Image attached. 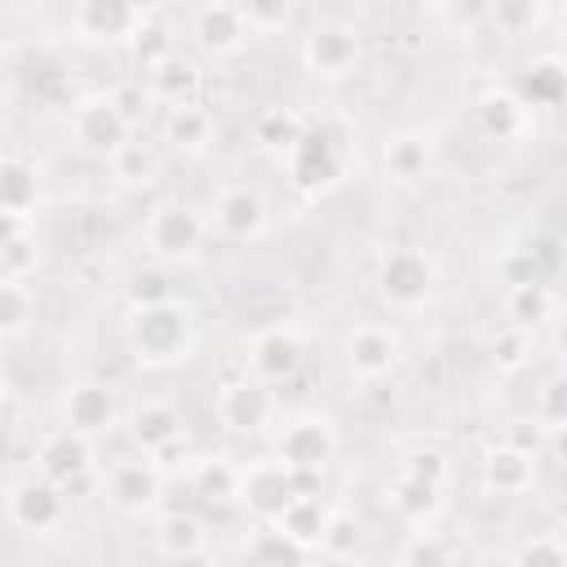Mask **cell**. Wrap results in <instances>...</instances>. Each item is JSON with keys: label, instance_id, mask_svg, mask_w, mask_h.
I'll return each instance as SVG.
<instances>
[{"label": "cell", "instance_id": "cell-51", "mask_svg": "<svg viewBox=\"0 0 567 567\" xmlns=\"http://www.w3.org/2000/svg\"><path fill=\"white\" fill-rule=\"evenodd\" d=\"M558 35H563V40H567V4H563V9H558Z\"/></svg>", "mask_w": 567, "mask_h": 567}, {"label": "cell", "instance_id": "cell-28", "mask_svg": "<svg viewBox=\"0 0 567 567\" xmlns=\"http://www.w3.org/2000/svg\"><path fill=\"white\" fill-rule=\"evenodd\" d=\"M239 478H244V465H235L230 456H199L190 483H195V496L204 505H235L239 501Z\"/></svg>", "mask_w": 567, "mask_h": 567}, {"label": "cell", "instance_id": "cell-5", "mask_svg": "<svg viewBox=\"0 0 567 567\" xmlns=\"http://www.w3.org/2000/svg\"><path fill=\"white\" fill-rule=\"evenodd\" d=\"M208 230H213V226H208L190 204L168 199V204L151 208L142 235H146V248H151L155 261H190V257H199Z\"/></svg>", "mask_w": 567, "mask_h": 567}, {"label": "cell", "instance_id": "cell-30", "mask_svg": "<svg viewBox=\"0 0 567 567\" xmlns=\"http://www.w3.org/2000/svg\"><path fill=\"white\" fill-rule=\"evenodd\" d=\"M301 133H306V120L292 106H266L252 124V142L266 155H279V159H288V151L301 142Z\"/></svg>", "mask_w": 567, "mask_h": 567}, {"label": "cell", "instance_id": "cell-26", "mask_svg": "<svg viewBox=\"0 0 567 567\" xmlns=\"http://www.w3.org/2000/svg\"><path fill=\"white\" fill-rule=\"evenodd\" d=\"M159 133H164V142L173 151H190L195 155V151H204L213 142V115L204 106H195V102H173L164 111Z\"/></svg>", "mask_w": 567, "mask_h": 567}, {"label": "cell", "instance_id": "cell-15", "mask_svg": "<svg viewBox=\"0 0 567 567\" xmlns=\"http://www.w3.org/2000/svg\"><path fill=\"white\" fill-rule=\"evenodd\" d=\"M399 359H403V341H399V332L390 323H359V328H350V337H346V363H350V372L359 381L390 377L399 368Z\"/></svg>", "mask_w": 567, "mask_h": 567}, {"label": "cell", "instance_id": "cell-36", "mask_svg": "<svg viewBox=\"0 0 567 567\" xmlns=\"http://www.w3.org/2000/svg\"><path fill=\"white\" fill-rule=\"evenodd\" d=\"M315 554H323V558H332V563L359 558V554H363V523H359L350 509H332Z\"/></svg>", "mask_w": 567, "mask_h": 567}, {"label": "cell", "instance_id": "cell-10", "mask_svg": "<svg viewBox=\"0 0 567 567\" xmlns=\"http://www.w3.org/2000/svg\"><path fill=\"white\" fill-rule=\"evenodd\" d=\"M301 62L315 80H346L363 62V40L346 22H319L301 40Z\"/></svg>", "mask_w": 567, "mask_h": 567}, {"label": "cell", "instance_id": "cell-21", "mask_svg": "<svg viewBox=\"0 0 567 567\" xmlns=\"http://www.w3.org/2000/svg\"><path fill=\"white\" fill-rule=\"evenodd\" d=\"M478 478H483V487H487L492 496H523V492H532V483H536V456H532V452H518L514 443L501 439L496 447L483 452Z\"/></svg>", "mask_w": 567, "mask_h": 567}, {"label": "cell", "instance_id": "cell-18", "mask_svg": "<svg viewBox=\"0 0 567 567\" xmlns=\"http://www.w3.org/2000/svg\"><path fill=\"white\" fill-rule=\"evenodd\" d=\"M137 27H142L137 0H80L75 4V35L80 40L111 44V40H128Z\"/></svg>", "mask_w": 567, "mask_h": 567}, {"label": "cell", "instance_id": "cell-16", "mask_svg": "<svg viewBox=\"0 0 567 567\" xmlns=\"http://www.w3.org/2000/svg\"><path fill=\"white\" fill-rule=\"evenodd\" d=\"M443 487H447L443 478H430V474H416V470L399 465V474L385 483V505L408 527H430L443 514Z\"/></svg>", "mask_w": 567, "mask_h": 567}, {"label": "cell", "instance_id": "cell-27", "mask_svg": "<svg viewBox=\"0 0 567 567\" xmlns=\"http://www.w3.org/2000/svg\"><path fill=\"white\" fill-rule=\"evenodd\" d=\"M527 106H563L567 102V62L563 58H536L514 89Z\"/></svg>", "mask_w": 567, "mask_h": 567}, {"label": "cell", "instance_id": "cell-20", "mask_svg": "<svg viewBox=\"0 0 567 567\" xmlns=\"http://www.w3.org/2000/svg\"><path fill=\"white\" fill-rule=\"evenodd\" d=\"M128 439L137 452H164L168 443L186 439V421H182V408L168 403V399H142L133 412H128Z\"/></svg>", "mask_w": 567, "mask_h": 567}, {"label": "cell", "instance_id": "cell-49", "mask_svg": "<svg viewBox=\"0 0 567 567\" xmlns=\"http://www.w3.org/2000/svg\"><path fill=\"white\" fill-rule=\"evenodd\" d=\"M545 447L554 452V461L567 465V425H549V443H545Z\"/></svg>", "mask_w": 567, "mask_h": 567}, {"label": "cell", "instance_id": "cell-12", "mask_svg": "<svg viewBox=\"0 0 567 567\" xmlns=\"http://www.w3.org/2000/svg\"><path fill=\"white\" fill-rule=\"evenodd\" d=\"M35 470L53 483H62L66 492H80L93 474V439L62 425V430H49L40 443H35Z\"/></svg>", "mask_w": 567, "mask_h": 567}, {"label": "cell", "instance_id": "cell-33", "mask_svg": "<svg viewBox=\"0 0 567 567\" xmlns=\"http://www.w3.org/2000/svg\"><path fill=\"white\" fill-rule=\"evenodd\" d=\"M523 124H527V102H523L518 93H487V97L478 102V128H483L487 137L509 142V137L523 133Z\"/></svg>", "mask_w": 567, "mask_h": 567}, {"label": "cell", "instance_id": "cell-8", "mask_svg": "<svg viewBox=\"0 0 567 567\" xmlns=\"http://www.w3.org/2000/svg\"><path fill=\"white\" fill-rule=\"evenodd\" d=\"M71 137L84 155H97V159H115V151H124L133 142V124L120 115V106L111 102V93H97V97H84L71 115Z\"/></svg>", "mask_w": 567, "mask_h": 567}, {"label": "cell", "instance_id": "cell-44", "mask_svg": "<svg viewBox=\"0 0 567 567\" xmlns=\"http://www.w3.org/2000/svg\"><path fill=\"white\" fill-rule=\"evenodd\" d=\"M496 275H501L505 288H514V284H536V279H545V266H540V252H532V248H509V252H501Z\"/></svg>", "mask_w": 567, "mask_h": 567}, {"label": "cell", "instance_id": "cell-1", "mask_svg": "<svg viewBox=\"0 0 567 567\" xmlns=\"http://www.w3.org/2000/svg\"><path fill=\"white\" fill-rule=\"evenodd\" d=\"M120 337H124V350L137 368H151V372L177 368L195 350V315L177 297L159 301V306H137L124 315Z\"/></svg>", "mask_w": 567, "mask_h": 567}, {"label": "cell", "instance_id": "cell-7", "mask_svg": "<svg viewBox=\"0 0 567 567\" xmlns=\"http://www.w3.org/2000/svg\"><path fill=\"white\" fill-rule=\"evenodd\" d=\"M337 443H341L337 439V425L328 416H319V412H306V416H292L279 430L275 456L288 470H297V474H323L332 465V456H337Z\"/></svg>", "mask_w": 567, "mask_h": 567}, {"label": "cell", "instance_id": "cell-3", "mask_svg": "<svg viewBox=\"0 0 567 567\" xmlns=\"http://www.w3.org/2000/svg\"><path fill=\"white\" fill-rule=\"evenodd\" d=\"M434 261L416 244H394L377 261V297L390 310H421L434 297Z\"/></svg>", "mask_w": 567, "mask_h": 567}, {"label": "cell", "instance_id": "cell-19", "mask_svg": "<svg viewBox=\"0 0 567 567\" xmlns=\"http://www.w3.org/2000/svg\"><path fill=\"white\" fill-rule=\"evenodd\" d=\"M190 35H195V44H199L204 53H213V58L235 53V49L248 40V22H244L239 0H208V4L195 13Z\"/></svg>", "mask_w": 567, "mask_h": 567}, {"label": "cell", "instance_id": "cell-32", "mask_svg": "<svg viewBox=\"0 0 567 567\" xmlns=\"http://www.w3.org/2000/svg\"><path fill=\"white\" fill-rule=\"evenodd\" d=\"M381 159L394 182H421L430 173V142L421 133H394L381 146Z\"/></svg>", "mask_w": 567, "mask_h": 567}, {"label": "cell", "instance_id": "cell-25", "mask_svg": "<svg viewBox=\"0 0 567 567\" xmlns=\"http://www.w3.org/2000/svg\"><path fill=\"white\" fill-rule=\"evenodd\" d=\"M315 549L301 545L297 536H288L279 523H257V532L244 540V558L248 563H266V567H297L306 563Z\"/></svg>", "mask_w": 567, "mask_h": 567}, {"label": "cell", "instance_id": "cell-35", "mask_svg": "<svg viewBox=\"0 0 567 567\" xmlns=\"http://www.w3.org/2000/svg\"><path fill=\"white\" fill-rule=\"evenodd\" d=\"M394 558H399L403 567H443V563H456V558H461V545H452L443 532L412 527Z\"/></svg>", "mask_w": 567, "mask_h": 567}, {"label": "cell", "instance_id": "cell-45", "mask_svg": "<svg viewBox=\"0 0 567 567\" xmlns=\"http://www.w3.org/2000/svg\"><path fill=\"white\" fill-rule=\"evenodd\" d=\"M536 416L545 425H567V363L554 377H545V385L536 394Z\"/></svg>", "mask_w": 567, "mask_h": 567}, {"label": "cell", "instance_id": "cell-46", "mask_svg": "<svg viewBox=\"0 0 567 567\" xmlns=\"http://www.w3.org/2000/svg\"><path fill=\"white\" fill-rule=\"evenodd\" d=\"M128 53H133L142 66H155L159 58L173 53V40H168V31H164L159 22H142V27L128 35Z\"/></svg>", "mask_w": 567, "mask_h": 567}, {"label": "cell", "instance_id": "cell-43", "mask_svg": "<svg viewBox=\"0 0 567 567\" xmlns=\"http://www.w3.org/2000/svg\"><path fill=\"white\" fill-rule=\"evenodd\" d=\"M239 9H244L248 31H261V35L284 31L292 22V0H239Z\"/></svg>", "mask_w": 567, "mask_h": 567}, {"label": "cell", "instance_id": "cell-23", "mask_svg": "<svg viewBox=\"0 0 567 567\" xmlns=\"http://www.w3.org/2000/svg\"><path fill=\"white\" fill-rule=\"evenodd\" d=\"M40 204V177H35V164L22 159V155H4L0 159V208L4 217H31Z\"/></svg>", "mask_w": 567, "mask_h": 567}, {"label": "cell", "instance_id": "cell-29", "mask_svg": "<svg viewBox=\"0 0 567 567\" xmlns=\"http://www.w3.org/2000/svg\"><path fill=\"white\" fill-rule=\"evenodd\" d=\"M501 310H505V323L536 332L540 323L554 319V292L545 288V279H536V284H514V288H505Z\"/></svg>", "mask_w": 567, "mask_h": 567}, {"label": "cell", "instance_id": "cell-34", "mask_svg": "<svg viewBox=\"0 0 567 567\" xmlns=\"http://www.w3.org/2000/svg\"><path fill=\"white\" fill-rule=\"evenodd\" d=\"M328 514H332V505H323L319 492H301L275 523H279L288 536H297L301 545L319 549V536H323V527H328Z\"/></svg>", "mask_w": 567, "mask_h": 567}, {"label": "cell", "instance_id": "cell-9", "mask_svg": "<svg viewBox=\"0 0 567 567\" xmlns=\"http://www.w3.org/2000/svg\"><path fill=\"white\" fill-rule=\"evenodd\" d=\"M297 496H301L297 474H292L279 456L244 465V478H239V505H244L257 523H275Z\"/></svg>", "mask_w": 567, "mask_h": 567}, {"label": "cell", "instance_id": "cell-42", "mask_svg": "<svg viewBox=\"0 0 567 567\" xmlns=\"http://www.w3.org/2000/svg\"><path fill=\"white\" fill-rule=\"evenodd\" d=\"M492 363H496L501 372H518V368H527V363H532V332L505 323V332L492 337Z\"/></svg>", "mask_w": 567, "mask_h": 567}, {"label": "cell", "instance_id": "cell-41", "mask_svg": "<svg viewBox=\"0 0 567 567\" xmlns=\"http://www.w3.org/2000/svg\"><path fill=\"white\" fill-rule=\"evenodd\" d=\"M518 567H563L567 563V540L558 536V532H536V536H527L523 545H514V554H509Z\"/></svg>", "mask_w": 567, "mask_h": 567}, {"label": "cell", "instance_id": "cell-6", "mask_svg": "<svg viewBox=\"0 0 567 567\" xmlns=\"http://www.w3.org/2000/svg\"><path fill=\"white\" fill-rule=\"evenodd\" d=\"M159 492H164V470L151 452H137V456H120L106 474H102V496L128 514V518H142L159 505Z\"/></svg>", "mask_w": 567, "mask_h": 567}, {"label": "cell", "instance_id": "cell-4", "mask_svg": "<svg viewBox=\"0 0 567 567\" xmlns=\"http://www.w3.org/2000/svg\"><path fill=\"white\" fill-rule=\"evenodd\" d=\"M66 505H71V492L62 483L44 478L40 470L31 478H13L4 487V518L27 536H49L53 527H62Z\"/></svg>", "mask_w": 567, "mask_h": 567}, {"label": "cell", "instance_id": "cell-39", "mask_svg": "<svg viewBox=\"0 0 567 567\" xmlns=\"http://www.w3.org/2000/svg\"><path fill=\"white\" fill-rule=\"evenodd\" d=\"M111 168H115V177H120L124 186H151V182L159 177V159H155V151L142 146V142H128L124 151H115Z\"/></svg>", "mask_w": 567, "mask_h": 567}, {"label": "cell", "instance_id": "cell-2", "mask_svg": "<svg viewBox=\"0 0 567 567\" xmlns=\"http://www.w3.org/2000/svg\"><path fill=\"white\" fill-rule=\"evenodd\" d=\"M288 182L301 190V195H328L346 182V168H350V142L337 124L319 120V124H306L301 142L288 151Z\"/></svg>", "mask_w": 567, "mask_h": 567}, {"label": "cell", "instance_id": "cell-17", "mask_svg": "<svg viewBox=\"0 0 567 567\" xmlns=\"http://www.w3.org/2000/svg\"><path fill=\"white\" fill-rule=\"evenodd\" d=\"M208 226H213L221 239H230V244L257 239V235L266 230V199H261V190H252V186H226V190L213 199Z\"/></svg>", "mask_w": 567, "mask_h": 567}, {"label": "cell", "instance_id": "cell-47", "mask_svg": "<svg viewBox=\"0 0 567 567\" xmlns=\"http://www.w3.org/2000/svg\"><path fill=\"white\" fill-rule=\"evenodd\" d=\"M505 443H514L518 452L540 456V452H545V443H549V425H545L540 416H514V421L505 425Z\"/></svg>", "mask_w": 567, "mask_h": 567}, {"label": "cell", "instance_id": "cell-38", "mask_svg": "<svg viewBox=\"0 0 567 567\" xmlns=\"http://www.w3.org/2000/svg\"><path fill=\"white\" fill-rule=\"evenodd\" d=\"M492 22L501 35H527L545 22V0H492Z\"/></svg>", "mask_w": 567, "mask_h": 567}, {"label": "cell", "instance_id": "cell-52", "mask_svg": "<svg viewBox=\"0 0 567 567\" xmlns=\"http://www.w3.org/2000/svg\"><path fill=\"white\" fill-rule=\"evenodd\" d=\"M425 4H434V9H443V4H452V0H425Z\"/></svg>", "mask_w": 567, "mask_h": 567}, {"label": "cell", "instance_id": "cell-37", "mask_svg": "<svg viewBox=\"0 0 567 567\" xmlns=\"http://www.w3.org/2000/svg\"><path fill=\"white\" fill-rule=\"evenodd\" d=\"M35 319V292L27 279H0V337L18 341Z\"/></svg>", "mask_w": 567, "mask_h": 567}, {"label": "cell", "instance_id": "cell-11", "mask_svg": "<svg viewBox=\"0 0 567 567\" xmlns=\"http://www.w3.org/2000/svg\"><path fill=\"white\" fill-rule=\"evenodd\" d=\"M217 421L230 434H261L275 421V390L252 372L226 381L217 390Z\"/></svg>", "mask_w": 567, "mask_h": 567}, {"label": "cell", "instance_id": "cell-14", "mask_svg": "<svg viewBox=\"0 0 567 567\" xmlns=\"http://www.w3.org/2000/svg\"><path fill=\"white\" fill-rule=\"evenodd\" d=\"M306 363V346L292 328L275 323V328H261L252 341H248V372L261 377L266 385H288Z\"/></svg>", "mask_w": 567, "mask_h": 567}, {"label": "cell", "instance_id": "cell-13", "mask_svg": "<svg viewBox=\"0 0 567 567\" xmlns=\"http://www.w3.org/2000/svg\"><path fill=\"white\" fill-rule=\"evenodd\" d=\"M62 425L89 434V439H102L120 425V399L106 381H71L66 394H62Z\"/></svg>", "mask_w": 567, "mask_h": 567}, {"label": "cell", "instance_id": "cell-40", "mask_svg": "<svg viewBox=\"0 0 567 567\" xmlns=\"http://www.w3.org/2000/svg\"><path fill=\"white\" fill-rule=\"evenodd\" d=\"M124 301H128V310L173 301V284H168V275H164L159 266H142V270L128 275V284H124Z\"/></svg>", "mask_w": 567, "mask_h": 567}, {"label": "cell", "instance_id": "cell-31", "mask_svg": "<svg viewBox=\"0 0 567 567\" xmlns=\"http://www.w3.org/2000/svg\"><path fill=\"white\" fill-rule=\"evenodd\" d=\"M40 266V244L35 230H27L22 217H4V239H0V279H27Z\"/></svg>", "mask_w": 567, "mask_h": 567}, {"label": "cell", "instance_id": "cell-22", "mask_svg": "<svg viewBox=\"0 0 567 567\" xmlns=\"http://www.w3.org/2000/svg\"><path fill=\"white\" fill-rule=\"evenodd\" d=\"M155 549L159 558H173V563H190V558H208V527L199 514H186V509H168L159 523H155Z\"/></svg>", "mask_w": 567, "mask_h": 567}, {"label": "cell", "instance_id": "cell-50", "mask_svg": "<svg viewBox=\"0 0 567 567\" xmlns=\"http://www.w3.org/2000/svg\"><path fill=\"white\" fill-rule=\"evenodd\" d=\"M549 341H554V354L567 363V315H563V319H554V332H549Z\"/></svg>", "mask_w": 567, "mask_h": 567}, {"label": "cell", "instance_id": "cell-48", "mask_svg": "<svg viewBox=\"0 0 567 567\" xmlns=\"http://www.w3.org/2000/svg\"><path fill=\"white\" fill-rule=\"evenodd\" d=\"M111 102H115L120 115L137 128V124L146 120V111H151V89H142V84H115V89H111Z\"/></svg>", "mask_w": 567, "mask_h": 567}, {"label": "cell", "instance_id": "cell-24", "mask_svg": "<svg viewBox=\"0 0 567 567\" xmlns=\"http://www.w3.org/2000/svg\"><path fill=\"white\" fill-rule=\"evenodd\" d=\"M146 89H151V97H159L168 106L173 102H195V93H199V66L173 49L168 58H159L155 66H146Z\"/></svg>", "mask_w": 567, "mask_h": 567}]
</instances>
